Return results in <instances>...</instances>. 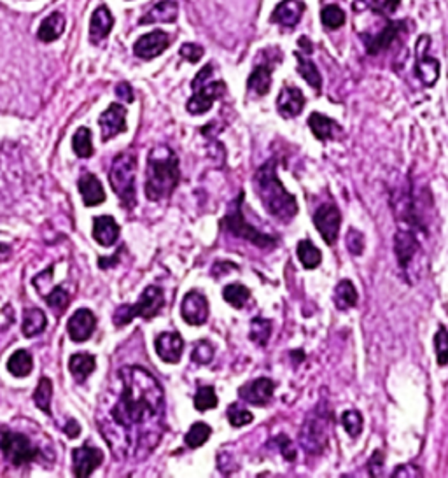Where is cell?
<instances>
[{
	"mask_svg": "<svg viewBox=\"0 0 448 478\" xmlns=\"http://www.w3.org/2000/svg\"><path fill=\"white\" fill-rule=\"evenodd\" d=\"M341 424H343L345 431L352 436V438H358L363 431V415L358 410H347L341 415Z\"/></svg>",
	"mask_w": 448,
	"mask_h": 478,
	"instance_id": "obj_45",
	"label": "cell"
},
{
	"mask_svg": "<svg viewBox=\"0 0 448 478\" xmlns=\"http://www.w3.org/2000/svg\"><path fill=\"white\" fill-rule=\"evenodd\" d=\"M299 443L309 454H321L328 443V423L319 413H312L303 423L302 432H299Z\"/></svg>",
	"mask_w": 448,
	"mask_h": 478,
	"instance_id": "obj_9",
	"label": "cell"
},
{
	"mask_svg": "<svg viewBox=\"0 0 448 478\" xmlns=\"http://www.w3.org/2000/svg\"><path fill=\"white\" fill-rule=\"evenodd\" d=\"M181 179L179 158L169 146H156L147 154L146 196L151 202L169 198Z\"/></svg>",
	"mask_w": 448,
	"mask_h": 478,
	"instance_id": "obj_2",
	"label": "cell"
},
{
	"mask_svg": "<svg viewBox=\"0 0 448 478\" xmlns=\"http://www.w3.org/2000/svg\"><path fill=\"white\" fill-rule=\"evenodd\" d=\"M242 200H244V193H240L238 198L231 203L230 212H228L226 218L221 221V226L224 230L230 231L231 235H235V237H240L244 238V240L252 242V244L257 245V248L265 249L275 245L277 244L275 238L270 237V235L261 233V231H257L256 228H252L245 221L244 212H242Z\"/></svg>",
	"mask_w": 448,
	"mask_h": 478,
	"instance_id": "obj_7",
	"label": "cell"
},
{
	"mask_svg": "<svg viewBox=\"0 0 448 478\" xmlns=\"http://www.w3.org/2000/svg\"><path fill=\"white\" fill-rule=\"evenodd\" d=\"M298 257L302 261V265L309 270H314L321 265L322 254L321 250L314 245L312 240H302L298 244Z\"/></svg>",
	"mask_w": 448,
	"mask_h": 478,
	"instance_id": "obj_35",
	"label": "cell"
},
{
	"mask_svg": "<svg viewBox=\"0 0 448 478\" xmlns=\"http://www.w3.org/2000/svg\"><path fill=\"white\" fill-rule=\"evenodd\" d=\"M97 328V317L90 309H79L67 322V331L74 341H86Z\"/></svg>",
	"mask_w": 448,
	"mask_h": 478,
	"instance_id": "obj_18",
	"label": "cell"
},
{
	"mask_svg": "<svg viewBox=\"0 0 448 478\" xmlns=\"http://www.w3.org/2000/svg\"><path fill=\"white\" fill-rule=\"evenodd\" d=\"M181 316L188 324L200 326L208 319V299L200 291H189L181 305Z\"/></svg>",
	"mask_w": 448,
	"mask_h": 478,
	"instance_id": "obj_12",
	"label": "cell"
},
{
	"mask_svg": "<svg viewBox=\"0 0 448 478\" xmlns=\"http://www.w3.org/2000/svg\"><path fill=\"white\" fill-rule=\"evenodd\" d=\"M210 435H212V430L208 424L195 423L191 427H189V431L186 432L184 442L189 449H198V447H202L203 443L208 442Z\"/></svg>",
	"mask_w": 448,
	"mask_h": 478,
	"instance_id": "obj_38",
	"label": "cell"
},
{
	"mask_svg": "<svg viewBox=\"0 0 448 478\" xmlns=\"http://www.w3.org/2000/svg\"><path fill=\"white\" fill-rule=\"evenodd\" d=\"M116 391L109 396L98 427L114 457H144L154 450L165 431V394L151 371L123 366L117 371Z\"/></svg>",
	"mask_w": 448,
	"mask_h": 478,
	"instance_id": "obj_1",
	"label": "cell"
},
{
	"mask_svg": "<svg viewBox=\"0 0 448 478\" xmlns=\"http://www.w3.org/2000/svg\"><path fill=\"white\" fill-rule=\"evenodd\" d=\"M154 347L159 359L169 364H176L181 361L182 351H184V341H182L179 333H159L154 340Z\"/></svg>",
	"mask_w": 448,
	"mask_h": 478,
	"instance_id": "obj_19",
	"label": "cell"
},
{
	"mask_svg": "<svg viewBox=\"0 0 448 478\" xmlns=\"http://www.w3.org/2000/svg\"><path fill=\"white\" fill-rule=\"evenodd\" d=\"M218 394H215V389L212 386H203L196 391L195 394V407L200 412H205V410H212L218 407Z\"/></svg>",
	"mask_w": 448,
	"mask_h": 478,
	"instance_id": "obj_41",
	"label": "cell"
},
{
	"mask_svg": "<svg viewBox=\"0 0 448 478\" xmlns=\"http://www.w3.org/2000/svg\"><path fill=\"white\" fill-rule=\"evenodd\" d=\"M0 450L13 466L28 464L39 455L37 447L25 435L14 431H4L0 435Z\"/></svg>",
	"mask_w": 448,
	"mask_h": 478,
	"instance_id": "obj_8",
	"label": "cell"
},
{
	"mask_svg": "<svg viewBox=\"0 0 448 478\" xmlns=\"http://www.w3.org/2000/svg\"><path fill=\"white\" fill-rule=\"evenodd\" d=\"M273 391H275V384L272 378L260 377L252 382H247L244 387H240L238 396L245 401V403L257 405V407H265L272 401Z\"/></svg>",
	"mask_w": 448,
	"mask_h": 478,
	"instance_id": "obj_16",
	"label": "cell"
},
{
	"mask_svg": "<svg viewBox=\"0 0 448 478\" xmlns=\"http://www.w3.org/2000/svg\"><path fill=\"white\" fill-rule=\"evenodd\" d=\"M279 443H280V450H282L284 457L289 459V461H292V459L296 457V450L292 449L289 438H286V436H279Z\"/></svg>",
	"mask_w": 448,
	"mask_h": 478,
	"instance_id": "obj_53",
	"label": "cell"
},
{
	"mask_svg": "<svg viewBox=\"0 0 448 478\" xmlns=\"http://www.w3.org/2000/svg\"><path fill=\"white\" fill-rule=\"evenodd\" d=\"M347 249L354 256H361L364 253V235L356 228H351L347 231Z\"/></svg>",
	"mask_w": 448,
	"mask_h": 478,
	"instance_id": "obj_48",
	"label": "cell"
},
{
	"mask_svg": "<svg viewBox=\"0 0 448 478\" xmlns=\"http://www.w3.org/2000/svg\"><path fill=\"white\" fill-rule=\"evenodd\" d=\"M112 26H114V18H112L111 11H109V7H105V6L97 7L90 21L91 43L93 44L102 43V41H104L105 37L111 33Z\"/></svg>",
	"mask_w": 448,
	"mask_h": 478,
	"instance_id": "obj_25",
	"label": "cell"
},
{
	"mask_svg": "<svg viewBox=\"0 0 448 478\" xmlns=\"http://www.w3.org/2000/svg\"><path fill=\"white\" fill-rule=\"evenodd\" d=\"M212 75V65H205L202 70L196 74L193 81V97L189 98L186 109L193 116L208 112L218 98H221L226 91L223 81H208Z\"/></svg>",
	"mask_w": 448,
	"mask_h": 478,
	"instance_id": "obj_5",
	"label": "cell"
},
{
	"mask_svg": "<svg viewBox=\"0 0 448 478\" xmlns=\"http://www.w3.org/2000/svg\"><path fill=\"white\" fill-rule=\"evenodd\" d=\"M333 299H335L336 309L340 310H348L352 309V307L358 305V291H356L354 284L347 279L340 280L335 287V296H333Z\"/></svg>",
	"mask_w": 448,
	"mask_h": 478,
	"instance_id": "obj_33",
	"label": "cell"
},
{
	"mask_svg": "<svg viewBox=\"0 0 448 478\" xmlns=\"http://www.w3.org/2000/svg\"><path fill=\"white\" fill-rule=\"evenodd\" d=\"M429 43H431V39H429L427 36L420 37L419 43H417L415 72L417 78H419L427 88H431V86L436 85V81H438L439 78V62L436 58H431V56L426 55L429 49Z\"/></svg>",
	"mask_w": 448,
	"mask_h": 478,
	"instance_id": "obj_11",
	"label": "cell"
},
{
	"mask_svg": "<svg viewBox=\"0 0 448 478\" xmlns=\"http://www.w3.org/2000/svg\"><path fill=\"white\" fill-rule=\"evenodd\" d=\"M48 326V319L46 314L41 309H26L23 312V324L21 331L26 339H33V336L41 335Z\"/></svg>",
	"mask_w": 448,
	"mask_h": 478,
	"instance_id": "obj_30",
	"label": "cell"
},
{
	"mask_svg": "<svg viewBox=\"0 0 448 478\" xmlns=\"http://www.w3.org/2000/svg\"><path fill=\"white\" fill-rule=\"evenodd\" d=\"M403 28V23L398 21H389L383 26L382 32H378L377 36H363L364 46H366V51L370 55H378V53L385 51L390 44L394 43V39L398 37V33Z\"/></svg>",
	"mask_w": 448,
	"mask_h": 478,
	"instance_id": "obj_21",
	"label": "cell"
},
{
	"mask_svg": "<svg viewBox=\"0 0 448 478\" xmlns=\"http://www.w3.org/2000/svg\"><path fill=\"white\" fill-rule=\"evenodd\" d=\"M98 124L102 128V140L109 142L116 135L127 132V109L121 104H111L98 117Z\"/></svg>",
	"mask_w": 448,
	"mask_h": 478,
	"instance_id": "obj_14",
	"label": "cell"
},
{
	"mask_svg": "<svg viewBox=\"0 0 448 478\" xmlns=\"http://www.w3.org/2000/svg\"><path fill=\"white\" fill-rule=\"evenodd\" d=\"M72 149L79 158H90L93 154V142H91V132L90 128L81 127L74 134L72 139Z\"/></svg>",
	"mask_w": 448,
	"mask_h": 478,
	"instance_id": "obj_39",
	"label": "cell"
},
{
	"mask_svg": "<svg viewBox=\"0 0 448 478\" xmlns=\"http://www.w3.org/2000/svg\"><path fill=\"white\" fill-rule=\"evenodd\" d=\"M401 0H371V7L375 13L382 14V16H390L398 11Z\"/></svg>",
	"mask_w": 448,
	"mask_h": 478,
	"instance_id": "obj_49",
	"label": "cell"
},
{
	"mask_svg": "<svg viewBox=\"0 0 448 478\" xmlns=\"http://www.w3.org/2000/svg\"><path fill=\"white\" fill-rule=\"evenodd\" d=\"M170 46V37L163 30H154V32L146 33L140 37L134 46V53L142 60H153L166 51Z\"/></svg>",
	"mask_w": 448,
	"mask_h": 478,
	"instance_id": "obj_17",
	"label": "cell"
},
{
	"mask_svg": "<svg viewBox=\"0 0 448 478\" xmlns=\"http://www.w3.org/2000/svg\"><path fill=\"white\" fill-rule=\"evenodd\" d=\"M305 107V95L296 86H284L277 98V111L282 117H296Z\"/></svg>",
	"mask_w": 448,
	"mask_h": 478,
	"instance_id": "obj_20",
	"label": "cell"
},
{
	"mask_svg": "<svg viewBox=\"0 0 448 478\" xmlns=\"http://www.w3.org/2000/svg\"><path fill=\"white\" fill-rule=\"evenodd\" d=\"M303 13H305V4L299 0H282L279 6L273 9L272 21L286 28H292L302 20Z\"/></svg>",
	"mask_w": 448,
	"mask_h": 478,
	"instance_id": "obj_22",
	"label": "cell"
},
{
	"mask_svg": "<svg viewBox=\"0 0 448 478\" xmlns=\"http://www.w3.org/2000/svg\"><path fill=\"white\" fill-rule=\"evenodd\" d=\"M78 188L86 207H95V205H100L105 202L104 186H102L100 179H98L95 174L90 172L82 174L81 179L78 182Z\"/></svg>",
	"mask_w": 448,
	"mask_h": 478,
	"instance_id": "obj_24",
	"label": "cell"
},
{
	"mask_svg": "<svg viewBox=\"0 0 448 478\" xmlns=\"http://www.w3.org/2000/svg\"><path fill=\"white\" fill-rule=\"evenodd\" d=\"M7 370H9L11 375L14 377H28L33 370V359L30 356L28 351L25 349H20V351L13 352L11 358L7 359Z\"/></svg>",
	"mask_w": 448,
	"mask_h": 478,
	"instance_id": "obj_32",
	"label": "cell"
},
{
	"mask_svg": "<svg viewBox=\"0 0 448 478\" xmlns=\"http://www.w3.org/2000/svg\"><path fill=\"white\" fill-rule=\"evenodd\" d=\"M93 238L97 244L111 248L119 238V225L112 216H97L93 219Z\"/></svg>",
	"mask_w": 448,
	"mask_h": 478,
	"instance_id": "obj_23",
	"label": "cell"
},
{
	"mask_svg": "<svg viewBox=\"0 0 448 478\" xmlns=\"http://www.w3.org/2000/svg\"><path fill=\"white\" fill-rule=\"evenodd\" d=\"M254 189H256L257 196H260L261 203L267 208L268 214H272L279 221L289 223L298 214L296 198L284 188V184L277 177L273 159L261 165L257 172L254 174Z\"/></svg>",
	"mask_w": 448,
	"mask_h": 478,
	"instance_id": "obj_3",
	"label": "cell"
},
{
	"mask_svg": "<svg viewBox=\"0 0 448 478\" xmlns=\"http://www.w3.org/2000/svg\"><path fill=\"white\" fill-rule=\"evenodd\" d=\"M163 305H165V298H163V291L158 286H149L142 291L139 302L135 305H121L117 307L114 312L112 321L117 328L130 324L132 319L142 317V319H153L161 312Z\"/></svg>",
	"mask_w": 448,
	"mask_h": 478,
	"instance_id": "obj_6",
	"label": "cell"
},
{
	"mask_svg": "<svg viewBox=\"0 0 448 478\" xmlns=\"http://www.w3.org/2000/svg\"><path fill=\"white\" fill-rule=\"evenodd\" d=\"M309 127L319 140H333L341 134V127L331 117L321 112H312L309 117Z\"/></svg>",
	"mask_w": 448,
	"mask_h": 478,
	"instance_id": "obj_26",
	"label": "cell"
},
{
	"mask_svg": "<svg viewBox=\"0 0 448 478\" xmlns=\"http://www.w3.org/2000/svg\"><path fill=\"white\" fill-rule=\"evenodd\" d=\"M394 249H396L400 267L405 272H408L412 268L413 261L420 254L419 238L415 237V233L412 230H400L396 233V237H394Z\"/></svg>",
	"mask_w": 448,
	"mask_h": 478,
	"instance_id": "obj_13",
	"label": "cell"
},
{
	"mask_svg": "<svg viewBox=\"0 0 448 478\" xmlns=\"http://www.w3.org/2000/svg\"><path fill=\"white\" fill-rule=\"evenodd\" d=\"M321 21L326 28L336 30L343 26L345 23V13L338 6H326L321 11Z\"/></svg>",
	"mask_w": 448,
	"mask_h": 478,
	"instance_id": "obj_42",
	"label": "cell"
},
{
	"mask_svg": "<svg viewBox=\"0 0 448 478\" xmlns=\"http://www.w3.org/2000/svg\"><path fill=\"white\" fill-rule=\"evenodd\" d=\"M116 95L121 98V100L127 102V104H132V102H134V90H132V86L128 85V83H121V85H117Z\"/></svg>",
	"mask_w": 448,
	"mask_h": 478,
	"instance_id": "obj_51",
	"label": "cell"
},
{
	"mask_svg": "<svg viewBox=\"0 0 448 478\" xmlns=\"http://www.w3.org/2000/svg\"><path fill=\"white\" fill-rule=\"evenodd\" d=\"M177 13H179V7H177L176 0H159L149 13L144 14L140 23L142 25L146 23H174L177 20Z\"/></svg>",
	"mask_w": 448,
	"mask_h": 478,
	"instance_id": "obj_27",
	"label": "cell"
},
{
	"mask_svg": "<svg viewBox=\"0 0 448 478\" xmlns=\"http://www.w3.org/2000/svg\"><path fill=\"white\" fill-rule=\"evenodd\" d=\"M44 299L56 314L65 312L68 303H70V296L67 294V291L63 290V286H56L55 290L49 293V296H44Z\"/></svg>",
	"mask_w": 448,
	"mask_h": 478,
	"instance_id": "obj_43",
	"label": "cell"
},
{
	"mask_svg": "<svg viewBox=\"0 0 448 478\" xmlns=\"http://www.w3.org/2000/svg\"><path fill=\"white\" fill-rule=\"evenodd\" d=\"M63 30H65V16L56 11V13H51L48 18H44L39 30H37V37L43 43H53V41L62 37Z\"/></svg>",
	"mask_w": 448,
	"mask_h": 478,
	"instance_id": "obj_28",
	"label": "cell"
},
{
	"mask_svg": "<svg viewBox=\"0 0 448 478\" xmlns=\"http://www.w3.org/2000/svg\"><path fill=\"white\" fill-rule=\"evenodd\" d=\"M72 461H74V472L75 477H90L98 466L104 461V452L97 447L82 445L79 449L72 450Z\"/></svg>",
	"mask_w": 448,
	"mask_h": 478,
	"instance_id": "obj_15",
	"label": "cell"
},
{
	"mask_svg": "<svg viewBox=\"0 0 448 478\" xmlns=\"http://www.w3.org/2000/svg\"><path fill=\"white\" fill-rule=\"evenodd\" d=\"M434 351H436V358H438L439 366H447L448 364V331L445 328H439L438 333L434 335Z\"/></svg>",
	"mask_w": 448,
	"mask_h": 478,
	"instance_id": "obj_47",
	"label": "cell"
},
{
	"mask_svg": "<svg viewBox=\"0 0 448 478\" xmlns=\"http://www.w3.org/2000/svg\"><path fill=\"white\" fill-rule=\"evenodd\" d=\"M294 56H296V60H298V72H299V75H302V78L305 79V81L309 83V85L312 86V88L315 91L321 90L322 78H321V72H319L317 65H315V63L310 58L303 56L299 51H296Z\"/></svg>",
	"mask_w": 448,
	"mask_h": 478,
	"instance_id": "obj_34",
	"label": "cell"
},
{
	"mask_svg": "<svg viewBox=\"0 0 448 478\" xmlns=\"http://www.w3.org/2000/svg\"><path fill=\"white\" fill-rule=\"evenodd\" d=\"M51 398H53V382L51 378L41 377L37 384L36 393H33V403L44 413H51Z\"/></svg>",
	"mask_w": 448,
	"mask_h": 478,
	"instance_id": "obj_36",
	"label": "cell"
},
{
	"mask_svg": "<svg viewBox=\"0 0 448 478\" xmlns=\"http://www.w3.org/2000/svg\"><path fill=\"white\" fill-rule=\"evenodd\" d=\"M228 420H230V424L233 427H242V426H247V424H250L254 420V415L249 412V410L240 407L238 403H233L228 407Z\"/></svg>",
	"mask_w": 448,
	"mask_h": 478,
	"instance_id": "obj_44",
	"label": "cell"
},
{
	"mask_svg": "<svg viewBox=\"0 0 448 478\" xmlns=\"http://www.w3.org/2000/svg\"><path fill=\"white\" fill-rule=\"evenodd\" d=\"M223 298L224 302L230 303L233 309H244V305L249 302L250 298V291L247 290L245 286L242 284H230V286L224 287L223 291Z\"/></svg>",
	"mask_w": 448,
	"mask_h": 478,
	"instance_id": "obj_37",
	"label": "cell"
},
{
	"mask_svg": "<svg viewBox=\"0 0 448 478\" xmlns=\"http://www.w3.org/2000/svg\"><path fill=\"white\" fill-rule=\"evenodd\" d=\"M191 359L196 364H208L214 359V345L207 340H200L193 349Z\"/></svg>",
	"mask_w": 448,
	"mask_h": 478,
	"instance_id": "obj_46",
	"label": "cell"
},
{
	"mask_svg": "<svg viewBox=\"0 0 448 478\" xmlns=\"http://www.w3.org/2000/svg\"><path fill=\"white\" fill-rule=\"evenodd\" d=\"M247 88L252 93L260 95V97L267 95L270 88H272V67L263 63V65H257L250 72L249 79H247Z\"/></svg>",
	"mask_w": 448,
	"mask_h": 478,
	"instance_id": "obj_31",
	"label": "cell"
},
{
	"mask_svg": "<svg viewBox=\"0 0 448 478\" xmlns=\"http://www.w3.org/2000/svg\"><path fill=\"white\" fill-rule=\"evenodd\" d=\"M314 225L317 228L319 233L322 235L326 244H335L341 225V214L338 211V207L331 203H326L322 207H319L317 212L314 214Z\"/></svg>",
	"mask_w": 448,
	"mask_h": 478,
	"instance_id": "obj_10",
	"label": "cell"
},
{
	"mask_svg": "<svg viewBox=\"0 0 448 478\" xmlns=\"http://www.w3.org/2000/svg\"><path fill=\"white\" fill-rule=\"evenodd\" d=\"M135 166L137 158L135 154L123 153L114 158L111 170H109V182H111L114 193L119 198L121 205L127 211L137 205L135 198Z\"/></svg>",
	"mask_w": 448,
	"mask_h": 478,
	"instance_id": "obj_4",
	"label": "cell"
},
{
	"mask_svg": "<svg viewBox=\"0 0 448 478\" xmlns=\"http://www.w3.org/2000/svg\"><path fill=\"white\" fill-rule=\"evenodd\" d=\"M420 477L422 475V472H420L419 468H415V466L412 464H405V466H398L396 472H394V477Z\"/></svg>",
	"mask_w": 448,
	"mask_h": 478,
	"instance_id": "obj_52",
	"label": "cell"
},
{
	"mask_svg": "<svg viewBox=\"0 0 448 478\" xmlns=\"http://www.w3.org/2000/svg\"><path fill=\"white\" fill-rule=\"evenodd\" d=\"M270 335H272V321H268V319H263V317L252 319V322H250L249 336L254 344L263 347V345L268 344Z\"/></svg>",
	"mask_w": 448,
	"mask_h": 478,
	"instance_id": "obj_40",
	"label": "cell"
},
{
	"mask_svg": "<svg viewBox=\"0 0 448 478\" xmlns=\"http://www.w3.org/2000/svg\"><path fill=\"white\" fill-rule=\"evenodd\" d=\"M181 56H182V58L188 60V62L196 63V62H200V58H202V56H203V48H202V46H198V44L186 43L181 48Z\"/></svg>",
	"mask_w": 448,
	"mask_h": 478,
	"instance_id": "obj_50",
	"label": "cell"
},
{
	"mask_svg": "<svg viewBox=\"0 0 448 478\" xmlns=\"http://www.w3.org/2000/svg\"><path fill=\"white\" fill-rule=\"evenodd\" d=\"M63 431L67 432L68 438H75V436H79V432H81V427H79V424L75 423L74 419H68L65 427H63Z\"/></svg>",
	"mask_w": 448,
	"mask_h": 478,
	"instance_id": "obj_54",
	"label": "cell"
},
{
	"mask_svg": "<svg viewBox=\"0 0 448 478\" xmlns=\"http://www.w3.org/2000/svg\"><path fill=\"white\" fill-rule=\"evenodd\" d=\"M95 368H97V359H95V356L86 354V352L72 354L68 359V370L78 382H85L93 373Z\"/></svg>",
	"mask_w": 448,
	"mask_h": 478,
	"instance_id": "obj_29",
	"label": "cell"
}]
</instances>
